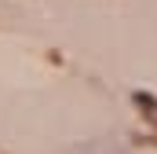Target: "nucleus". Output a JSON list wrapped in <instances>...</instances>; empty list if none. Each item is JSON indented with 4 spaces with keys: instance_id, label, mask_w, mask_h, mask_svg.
Wrapping results in <instances>:
<instances>
[{
    "instance_id": "f03ea898",
    "label": "nucleus",
    "mask_w": 157,
    "mask_h": 154,
    "mask_svg": "<svg viewBox=\"0 0 157 154\" xmlns=\"http://www.w3.org/2000/svg\"><path fill=\"white\" fill-rule=\"evenodd\" d=\"M73 154H128V151H121V147H110V143H91V147H84V151H73Z\"/></svg>"
},
{
    "instance_id": "f257e3e1",
    "label": "nucleus",
    "mask_w": 157,
    "mask_h": 154,
    "mask_svg": "<svg viewBox=\"0 0 157 154\" xmlns=\"http://www.w3.org/2000/svg\"><path fill=\"white\" fill-rule=\"evenodd\" d=\"M132 99H135V107L143 110V117H146L150 125H157V99L154 95H150V92H135Z\"/></svg>"
}]
</instances>
